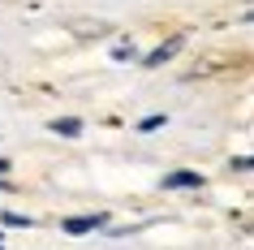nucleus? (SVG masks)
<instances>
[{"label": "nucleus", "mask_w": 254, "mask_h": 250, "mask_svg": "<svg viewBox=\"0 0 254 250\" xmlns=\"http://www.w3.org/2000/svg\"><path fill=\"white\" fill-rule=\"evenodd\" d=\"M69 30H73V35H78V39H99V35H108V22L104 17H73V22H69Z\"/></svg>", "instance_id": "obj_1"}, {"label": "nucleus", "mask_w": 254, "mask_h": 250, "mask_svg": "<svg viewBox=\"0 0 254 250\" xmlns=\"http://www.w3.org/2000/svg\"><path fill=\"white\" fill-rule=\"evenodd\" d=\"M181 43H186V35H173V39H168V43H160V48H155V52H151L147 61H142V65H147V69H155V65H164V61H173V56L181 52Z\"/></svg>", "instance_id": "obj_2"}, {"label": "nucleus", "mask_w": 254, "mask_h": 250, "mask_svg": "<svg viewBox=\"0 0 254 250\" xmlns=\"http://www.w3.org/2000/svg\"><path fill=\"white\" fill-rule=\"evenodd\" d=\"M198 185H202L198 172H168L164 177V190H198Z\"/></svg>", "instance_id": "obj_3"}, {"label": "nucleus", "mask_w": 254, "mask_h": 250, "mask_svg": "<svg viewBox=\"0 0 254 250\" xmlns=\"http://www.w3.org/2000/svg\"><path fill=\"white\" fill-rule=\"evenodd\" d=\"M108 216H69L65 220V233H91V229H99Z\"/></svg>", "instance_id": "obj_4"}, {"label": "nucleus", "mask_w": 254, "mask_h": 250, "mask_svg": "<svg viewBox=\"0 0 254 250\" xmlns=\"http://www.w3.org/2000/svg\"><path fill=\"white\" fill-rule=\"evenodd\" d=\"M48 130L61 134V138H78V134H82V121H78V117H56Z\"/></svg>", "instance_id": "obj_5"}, {"label": "nucleus", "mask_w": 254, "mask_h": 250, "mask_svg": "<svg viewBox=\"0 0 254 250\" xmlns=\"http://www.w3.org/2000/svg\"><path fill=\"white\" fill-rule=\"evenodd\" d=\"M112 56H117V61H129V56H134V43H117V48H112Z\"/></svg>", "instance_id": "obj_6"}, {"label": "nucleus", "mask_w": 254, "mask_h": 250, "mask_svg": "<svg viewBox=\"0 0 254 250\" xmlns=\"http://www.w3.org/2000/svg\"><path fill=\"white\" fill-rule=\"evenodd\" d=\"M164 125V117H142V125H138V130H160Z\"/></svg>", "instance_id": "obj_7"}, {"label": "nucleus", "mask_w": 254, "mask_h": 250, "mask_svg": "<svg viewBox=\"0 0 254 250\" xmlns=\"http://www.w3.org/2000/svg\"><path fill=\"white\" fill-rule=\"evenodd\" d=\"M4 224H17V229H22V224H30L26 216H17V211H4Z\"/></svg>", "instance_id": "obj_8"}, {"label": "nucleus", "mask_w": 254, "mask_h": 250, "mask_svg": "<svg viewBox=\"0 0 254 250\" xmlns=\"http://www.w3.org/2000/svg\"><path fill=\"white\" fill-rule=\"evenodd\" d=\"M9 168H13V164H9V160H0V177H4V172H9Z\"/></svg>", "instance_id": "obj_9"}, {"label": "nucleus", "mask_w": 254, "mask_h": 250, "mask_svg": "<svg viewBox=\"0 0 254 250\" xmlns=\"http://www.w3.org/2000/svg\"><path fill=\"white\" fill-rule=\"evenodd\" d=\"M0 246H4V242H0Z\"/></svg>", "instance_id": "obj_10"}]
</instances>
